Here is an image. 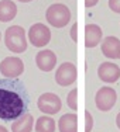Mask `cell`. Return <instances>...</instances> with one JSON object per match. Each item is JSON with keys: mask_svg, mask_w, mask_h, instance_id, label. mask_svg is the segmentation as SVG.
<instances>
[{"mask_svg": "<svg viewBox=\"0 0 120 132\" xmlns=\"http://www.w3.org/2000/svg\"><path fill=\"white\" fill-rule=\"evenodd\" d=\"M30 105V96L18 79H0V119L10 121L24 115Z\"/></svg>", "mask_w": 120, "mask_h": 132, "instance_id": "cell-1", "label": "cell"}, {"mask_svg": "<svg viewBox=\"0 0 120 132\" xmlns=\"http://www.w3.org/2000/svg\"><path fill=\"white\" fill-rule=\"evenodd\" d=\"M4 44L10 52L23 53L27 49L26 31L21 26H11L4 32Z\"/></svg>", "mask_w": 120, "mask_h": 132, "instance_id": "cell-2", "label": "cell"}, {"mask_svg": "<svg viewBox=\"0 0 120 132\" xmlns=\"http://www.w3.org/2000/svg\"><path fill=\"white\" fill-rule=\"evenodd\" d=\"M71 17H72L71 10L62 3L51 4L45 11V18L48 21V24L55 28L67 27V24L71 21Z\"/></svg>", "mask_w": 120, "mask_h": 132, "instance_id": "cell-3", "label": "cell"}, {"mask_svg": "<svg viewBox=\"0 0 120 132\" xmlns=\"http://www.w3.org/2000/svg\"><path fill=\"white\" fill-rule=\"evenodd\" d=\"M116 101H117V93L113 87L105 86L100 87L96 92V96H95V104H96V108L99 111H109L115 107Z\"/></svg>", "mask_w": 120, "mask_h": 132, "instance_id": "cell-4", "label": "cell"}, {"mask_svg": "<svg viewBox=\"0 0 120 132\" xmlns=\"http://www.w3.org/2000/svg\"><path fill=\"white\" fill-rule=\"evenodd\" d=\"M28 41L36 48H44L51 41V31L43 23L33 24L28 30Z\"/></svg>", "mask_w": 120, "mask_h": 132, "instance_id": "cell-5", "label": "cell"}, {"mask_svg": "<svg viewBox=\"0 0 120 132\" xmlns=\"http://www.w3.org/2000/svg\"><path fill=\"white\" fill-rule=\"evenodd\" d=\"M24 72V62L17 56H7L0 62V73L4 77L17 79Z\"/></svg>", "mask_w": 120, "mask_h": 132, "instance_id": "cell-6", "label": "cell"}, {"mask_svg": "<svg viewBox=\"0 0 120 132\" xmlns=\"http://www.w3.org/2000/svg\"><path fill=\"white\" fill-rule=\"evenodd\" d=\"M55 81L58 86L67 87L76 81V66L71 62H64L55 72Z\"/></svg>", "mask_w": 120, "mask_h": 132, "instance_id": "cell-7", "label": "cell"}, {"mask_svg": "<svg viewBox=\"0 0 120 132\" xmlns=\"http://www.w3.org/2000/svg\"><path fill=\"white\" fill-rule=\"evenodd\" d=\"M37 105H38V110L41 112L54 115L57 112H59V110L62 107V101L55 93H44L38 97Z\"/></svg>", "mask_w": 120, "mask_h": 132, "instance_id": "cell-8", "label": "cell"}, {"mask_svg": "<svg viewBox=\"0 0 120 132\" xmlns=\"http://www.w3.org/2000/svg\"><path fill=\"white\" fill-rule=\"evenodd\" d=\"M97 76L105 83H115L120 77V68L112 62H103L97 68Z\"/></svg>", "mask_w": 120, "mask_h": 132, "instance_id": "cell-9", "label": "cell"}, {"mask_svg": "<svg viewBox=\"0 0 120 132\" xmlns=\"http://www.w3.org/2000/svg\"><path fill=\"white\" fill-rule=\"evenodd\" d=\"M37 68L43 72H51L57 65V55L51 49H41L36 55Z\"/></svg>", "mask_w": 120, "mask_h": 132, "instance_id": "cell-10", "label": "cell"}, {"mask_svg": "<svg viewBox=\"0 0 120 132\" xmlns=\"http://www.w3.org/2000/svg\"><path fill=\"white\" fill-rule=\"evenodd\" d=\"M103 38L102 28L96 24H88L85 27V46L86 48H95L99 45Z\"/></svg>", "mask_w": 120, "mask_h": 132, "instance_id": "cell-11", "label": "cell"}, {"mask_svg": "<svg viewBox=\"0 0 120 132\" xmlns=\"http://www.w3.org/2000/svg\"><path fill=\"white\" fill-rule=\"evenodd\" d=\"M102 52L109 59H120V39L117 37H106L102 41Z\"/></svg>", "mask_w": 120, "mask_h": 132, "instance_id": "cell-12", "label": "cell"}, {"mask_svg": "<svg viewBox=\"0 0 120 132\" xmlns=\"http://www.w3.org/2000/svg\"><path fill=\"white\" fill-rule=\"evenodd\" d=\"M17 14V6L11 0H0V21L2 23H9L14 20Z\"/></svg>", "mask_w": 120, "mask_h": 132, "instance_id": "cell-13", "label": "cell"}, {"mask_svg": "<svg viewBox=\"0 0 120 132\" xmlns=\"http://www.w3.org/2000/svg\"><path fill=\"white\" fill-rule=\"evenodd\" d=\"M34 125V118L31 114H24L11 122V132H31Z\"/></svg>", "mask_w": 120, "mask_h": 132, "instance_id": "cell-14", "label": "cell"}, {"mask_svg": "<svg viewBox=\"0 0 120 132\" xmlns=\"http://www.w3.org/2000/svg\"><path fill=\"white\" fill-rule=\"evenodd\" d=\"M59 132H78V117L76 114H64L58 121Z\"/></svg>", "mask_w": 120, "mask_h": 132, "instance_id": "cell-15", "label": "cell"}, {"mask_svg": "<svg viewBox=\"0 0 120 132\" xmlns=\"http://www.w3.org/2000/svg\"><path fill=\"white\" fill-rule=\"evenodd\" d=\"M36 131L37 132H55V121L51 117L43 115L36 122Z\"/></svg>", "mask_w": 120, "mask_h": 132, "instance_id": "cell-16", "label": "cell"}, {"mask_svg": "<svg viewBox=\"0 0 120 132\" xmlns=\"http://www.w3.org/2000/svg\"><path fill=\"white\" fill-rule=\"evenodd\" d=\"M76 98H78V90L76 89H72L68 94V98H67V104L69 105L71 110H78V103H76Z\"/></svg>", "mask_w": 120, "mask_h": 132, "instance_id": "cell-17", "label": "cell"}, {"mask_svg": "<svg viewBox=\"0 0 120 132\" xmlns=\"http://www.w3.org/2000/svg\"><path fill=\"white\" fill-rule=\"evenodd\" d=\"M93 128V117L89 111H85V132H90Z\"/></svg>", "mask_w": 120, "mask_h": 132, "instance_id": "cell-18", "label": "cell"}, {"mask_svg": "<svg viewBox=\"0 0 120 132\" xmlns=\"http://www.w3.org/2000/svg\"><path fill=\"white\" fill-rule=\"evenodd\" d=\"M109 7L112 11L120 14V0H109Z\"/></svg>", "mask_w": 120, "mask_h": 132, "instance_id": "cell-19", "label": "cell"}, {"mask_svg": "<svg viewBox=\"0 0 120 132\" xmlns=\"http://www.w3.org/2000/svg\"><path fill=\"white\" fill-rule=\"evenodd\" d=\"M76 30H78V23H74L72 24V27H71V38L74 42H78V37H76Z\"/></svg>", "mask_w": 120, "mask_h": 132, "instance_id": "cell-20", "label": "cell"}, {"mask_svg": "<svg viewBox=\"0 0 120 132\" xmlns=\"http://www.w3.org/2000/svg\"><path fill=\"white\" fill-rule=\"evenodd\" d=\"M97 2H99V0H85V7L90 9V7H93V6H96Z\"/></svg>", "mask_w": 120, "mask_h": 132, "instance_id": "cell-21", "label": "cell"}, {"mask_svg": "<svg viewBox=\"0 0 120 132\" xmlns=\"http://www.w3.org/2000/svg\"><path fill=\"white\" fill-rule=\"evenodd\" d=\"M116 125H117V128L120 129V112L116 115Z\"/></svg>", "mask_w": 120, "mask_h": 132, "instance_id": "cell-22", "label": "cell"}, {"mask_svg": "<svg viewBox=\"0 0 120 132\" xmlns=\"http://www.w3.org/2000/svg\"><path fill=\"white\" fill-rule=\"evenodd\" d=\"M0 132H9V131L6 129V128L3 127V125H0Z\"/></svg>", "mask_w": 120, "mask_h": 132, "instance_id": "cell-23", "label": "cell"}, {"mask_svg": "<svg viewBox=\"0 0 120 132\" xmlns=\"http://www.w3.org/2000/svg\"><path fill=\"white\" fill-rule=\"evenodd\" d=\"M18 2H21V3H30V2H33V0H18Z\"/></svg>", "mask_w": 120, "mask_h": 132, "instance_id": "cell-24", "label": "cell"}, {"mask_svg": "<svg viewBox=\"0 0 120 132\" xmlns=\"http://www.w3.org/2000/svg\"><path fill=\"white\" fill-rule=\"evenodd\" d=\"M0 39H2V34H0Z\"/></svg>", "mask_w": 120, "mask_h": 132, "instance_id": "cell-25", "label": "cell"}]
</instances>
